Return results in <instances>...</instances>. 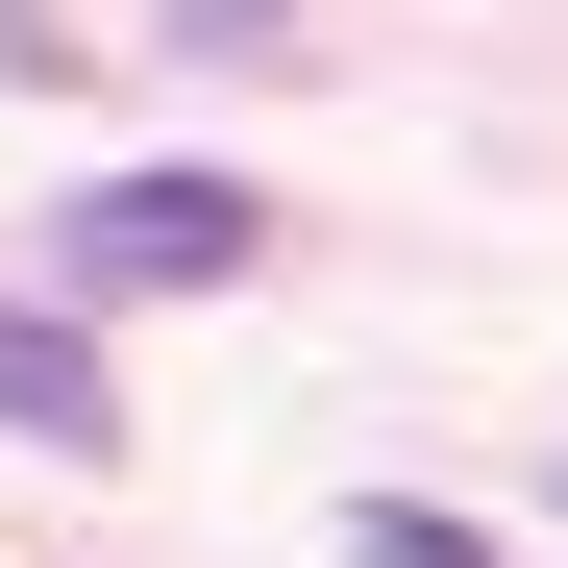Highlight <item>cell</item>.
I'll use <instances>...</instances> for the list:
<instances>
[{
    "label": "cell",
    "instance_id": "1",
    "mask_svg": "<svg viewBox=\"0 0 568 568\" xmlns=\"http://www.w3.org/2000/svg\"><path fill=\"white\" fill-rule=\"evenodd\" d=\"M50 272H74V322H124V297H247V272H272V199L173 149V173H100V199L50 223Z\"/></svg>",
    "mask_w": 568,
    "mask_h": 568
},
{
    "label": "cell",
    "instance_id": "2",
    "mask_svg": "<svg viewBox=\"0 0 568 568\" xmlns=\"http://www.w3.org/2000/svg\"><path fill=\"white\" fill-rule=\"evenodd\" d=\"M0 445H124V371L74 297H0Z\"/></svg>",
    "mask_w": 568,
    "mask_h": 568
},
{
    "label": "cell",
    "instance_id": "3",
    "mask_svg": "<svg viewBox=\"0 0 568 568\" xmlns=\"http://www.w3.org/2000/svg\"><path fill=\"white\" fill-rule=\"evenodd\" d=\"M346 568H544V544H495V519H445V495H371V519H346Z\"/></svg>",
    "mask_w": 568,
    "mask_h": 568
},
{
    "label": "cell",
    "instance_id": "4",
    "mask_svg": "<svg viewBox=\"0 0 568 568\" xmlns=\"http://www.w3.org/2000/svg\"><path fill=\"white\" fill-rule=\"evenodd\" d=\"M149 26H173V50H223V74H247V50H297V0H149Z\"/></svg>",
    "mask_w": 568,
    "mask_h": 568
}]
</instances>
